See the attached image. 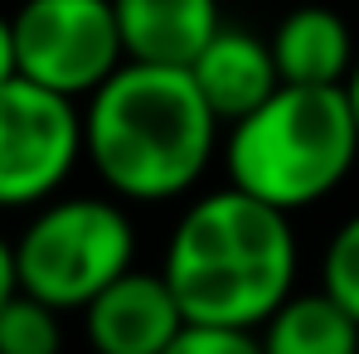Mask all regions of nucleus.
<instances>
[{"label": "nucleus", "mask_w": 359, "mask_h": 354, "mask_svg": "<svg viewBox=\"0 0 359 354\" xmlns=\"http://www.w3.org/2000/svg\"><path fill=\"white\" fill-rule=\"evenodd\" d=\"M224 121L189 68L126 59L83 102V156L117 199L161 204L189 194L214 161Z\"/></svg>", "instance_id": "nucleus-1"}, {"label": "nucleus", "mask_w": 359, "mask_h": 354, "mask_svg": "<svg viewBox=\"0 0 359 354\" xmlns=\"http://www.w3.org/2000/svg\"><path fill=\"white\" fill-rule=\"evenodd\" d=\"M161 272L189 325L257 330L297 287L292 214L238 184L214 189L180 214Z\"/></svg>", "instance_id": "nucleus-2"}, {"label": "nucleus", "mask_w": 359, "mask_h": 354, "mask_svg": "<svg viewBox=\"0 0 359 354\" xmlns=\"http://www.w3.org/2000/svg\"><path fill=\"white\" fill-rule=\"evenodd\" d=\"M229 184L297 214L335 194L359 161V126L345 88L282 83L257 112L229 126Z\"/></svg>", "instance_id": "nucleus-3"}, {"label": "nucleus", "mask_w": 359, "mask_h": 354, "mask_svg": "<svg viewBox=\"0 0 359 354\" xmlns=\"http://www.w3.org/2000/svg\"><path fill=\"white\" fill-rule=\"evenodd\" d=\"M131 267H136V229L117 199L54 194L15 238L20 292L59 311H83Z\"/></svg>", "instance_id": "nucleus-4"}, {"label": "nucleus", "mask_w": 359, "mask_h": 354, "mask_svg": "<svg viewBox=\"0 0 359 354\" xmlns=\"http://www.w3.org/2000/svg\"><path fill=\"white\" fill-rule=\"evenodd\" d=\"M15 49L20 78L73 102H88L126 63L112 0H25L15 10Z\"/></svg>", "instance_id": "nucleus-5"}, {"label": "nucleus", "mask_w": 359, "mask_h": 354, "mask_svg": "<svg viewBox=\"0 0 359 354\" xmlns=\"http://www.w3.org/2000/svg\"><path fill=\"white\" fill-rule=\"evenodd\" d=\"M83 161V107L29 78L0 83V209H39Z\"/></svg>", "instance_id": "nucleus-6"}, {"label": "nucleus", "mask_w": 359, "mask_h": 354, "mask_svg": "<svg viewBox=\"0 0 359 354\" xmlns=\"http://www.w3.org/2000/svg\"><path fill=\"white\" fill-rule=\"evenodd\" d=\"M184 311L165 272H121L107 292L83 306V330L93 354H165L184 330Z\"/></svg>", "instance_id": "nucleus-7"}, {"label": "nucleus", "mask_w": 359, "mask_h": 354, "mask_svg": "<svg viewBox=\"0 0 359 354\" xmlns=\"http://www.w3.org/2000/svg\"><path fill=\"white\" fill-rule=\"evenodd\" d=\"M189 78L199 83L204 102L214 107V117L224 126L257 112L282 88V73H277V59H272V39H262L252 29H229V25L204 44L199 59L189 63Z\"/></svg>", "instance_id": "nucleus-8"}, {"label": "nucleus", "mask_w": 359, "mask_h": 354, "mask_svg": "<svg viewBox=\"0 0 359 354\" xmlns=\"http://www.w3.org/2000/svg\"><path fill=\"white\" fill-rule=\"evenodd\" d=\"M126 59L189 68L204 44L224 29L219 0H112Z\"/></svg>", "instance_id": "nucleus-9"}, {"label": "nucleus", "mask_w": 359, "mask_h": 354, "mask_svg": "<svg viewBox=\"0 0 359 354\" xmlns=\"http://www.w3.org/2000/svg\"><path fill=\"white\" fill-rule=\"evenodd\" d=\"M267 39L282 83L292 88H345L359 59L350 20L330 5H297Z\"/></svg>", "instance_id": "nucleus-10"}, {"label": "nucleus", "mask_w": 359, "mask_h": 354, "mask_svg": "<svg viewBox=\"0 0 359 354\" xmlns=\"http://www.w3.org/2000/svg\"><path fill=\"white\" fill-rule=\"evenodd\" d=\"M267 354H359V320L325 292H292L262 325Z\"/></svg>", "instance_id": "nucleus-11"}, {"label": "nucleus", "mask_w": 359, "mask_h": 354, "mask_svg": "<svg viewBox=\"0 0 359 354\" xmlns=\"http://www.w3.org/2000/svg\"><path fill=\"white\" fill-rule=\"evenodd\" d=\"M0 354H63V311L15 292L0 306Z\"/></svg>", "instance_id": "nucleus-12"}, {"label": "nucleus", "mask_w": 359, "mask_h": 354, "mask_svg": "<svg viewBox=\"0 0 359 354\" xmlns=\"http://www.w3.org/2000/svg\"><path fill=\"white\" fill-rule=\"evenodd\" d=\"M320 287L359 320V214H350L330 238L320 262Z\"/></svg>", "instance_id": "nucleus-13"}, {"label": "nucleus", "mask_w": 359, "mask_h": 354, "mask_svg": "<svg viewBox=\"0 0 359 354\" xmlns=\"http://www.w3.org/2000/svg\"><path fill=\"white\" fill-rule=\"evenodd\" d=\"M165 354H267L257 330L238 325H184Z\"/></svg>", "instance_id": "nucleus-14"}, {"label": "nucleus", "mask_w": 359, "mask_h": 354, "mask_svg": "<svg viewBox=\"0 0 359 354\" xmlns=\"http://www.w3.org/2000/svg\"><path fill=\"white\" fill-rule=\"evenodd\" d=\"M20 78V49H15V15L0 10V83Z\"/></svg>", "instance_id": "nucleus-15"}, {"label": "nucleus", "mask_w": 359, "mask_h": 354, "mask_svg": "<svg viewBox=\"0 0 359 354\" xmlns=\"http://www.w3.org/2000/svg\"><path fill=\"white\" fill-rule=\"evenodd\" d=\"M20 292V272H15V243L0 238V306Z\"/></svg>", "instance_id": "nucleus-16"}, {"label": "nucleus", "mask_w": 359, "mask_h": 354, "mask_svg": "<svg viewBox=\"0 0 359 354\" xmlns=\"http://www.w3.org/2000/svg\"><path fill=\"white\" fill-rule=\"evenodd\" d=\"M345 97H350V112H355V126H359V59H355V73L345 78Z\"/></svg>", "instance_id": "nucleus-17"}]
</instances>
